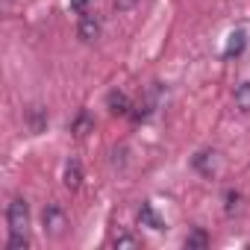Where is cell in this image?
Wrapping results in <instances>:
<instances>
[{
    "label": "cell",
    "instance_id": "1",
    "mask_svg": "<svg viewBox=\"0 0 250 250\" xmlns=\"http://www.w3.org/2000/svg\"><path fill=\"white\" fill-rule=\"evenodd\" d=\"M6 224H9V232L27 235V229H30V203L24 197H15L6 206Z\"/></svg>",
    "mask_w": 250,
    "mask_h": 250
},
{
    "label": "cell",
    "instance_id": "2",
    "mask_svg": "<svg viewBox=\"0 0 250 250\" xmlns=\"http://www.w3.org/2000/svg\"><path fill=\"white\" fill-rule=\"evenodd\" d=\"M42 224H44V232L47 235L59 238L65 232V227H68V215H65V209L59 203H47L44 206V215H42Z\"/></svg>",
    "mask_w": 250,
    "mask_h": 250
},
{
    "label": "cell",
    "instance_id": "3",
    "mask_svg": "<svg viewBox=\"0 0 250 250\" xmlns=\"http://www.w3.org/2000/svg\"><path fill=\"white\" fill-rule=\"evenodd\" d=\"M100 30H103V27H100V18H97L94 12H88V9H85V12H80L77 36H80L83 42H88V44H91V42H97V39H100Z\"/></svg>",
    "mask_w": 250,
    "mask_h": 250
},
{
    "label": "cell",
    "instance_id": "4",
    "mask_svg": "<svg viewBox=\"0 0 250 250\" xmlns=\"http://www.w3.org/2000/svg\"><path fill=\"white\" fill-rule=\"evenodd\" d=\"M106 106H109V112L112 115H133V100L127 97V94H124V91H109V97H106Z\"/></svg>",
    "mask_w": 250,
    "mask_h": 250
},
{
    "label": "cell",
    "instance_id": "5",
    "mask_svg": "<svg viewBox=\"0 0 250 250\" xmlns=\"http://www.w3.org/2000/svg\"><path fill=\"white\" fill-rule=\"evenodd\" d=\"M62 183H65L71 191H77V188L83 186V162H80L77 156H71V159L65 162V174H62Z\"/></svg>",
    "mask_w": 250,
    "mask_h": 250
},
{
    "label": "cell",
    "instance_id": "6",
    "mask_svg": "<svg viewBox=\"0 0 250 250\" xmlns=\"http://www.w3.org/2000/svg\"><path fill=\"white\" fill-rule=\"evenodd\" d=\"M194 168H197L203 177H212V174L218 171V153H215V150H203V153H197V156H194Z\"/></svg>",
    "mask_w": 250,
    "mask_h": 250
},
{
    "label": "cell",
    "instance_id": "7",
    "mask_svg": "<svg viewBox=\"0 0 250 250\" xmlns=\"http://www.w3.org/2000/svg\"><path fill=\"white\" fill-rule=\"evenodd\" d=\"M139 224H142V227H150V229H165L162 218L153 212V206H150V203H145V206L139 209Z\"/></svg>",
    "mask_w": 250,
    "mask_h": 250
},
{
    "label": "cell",
    "instance_id": "8",
    "mask_svg": "<svg viewBox=\"0 0 250 250\" xmlns=\"http://www.w3.org/2000/svg\"><path fill=\"white\" fill-rule=\"evenodd\" d=\"M91 127H94V118H91L88 112H80V115L71 121V133H74L77 139H83L85 133H91Z\"/></svg>",
    "mask_w": 250,
    "mask_h": 250
},
{
    "label": "cell",
    "instance_id": "9",
    "mask_svg": "<svg viewBox=\"0 0 250 250\" xmlns=\"http://www.w3.org/2000/svg\"><path fill=\"white\" fill-rule=\"evenodd\" d=\"M244 42H247V36H244V30H235V33L229 36V42H227V47H224V59H232V56H238V53L244 50Z\"/></svg>",
    "mask_w": 250,
    "mask_h": 250
},
{
    "label": "cell",
    "instance_id": "10",
    "mask_svg": "<svg viewBox=\"0 0 250 250\" xmlns=\"http://www.w3.org/2000/svg\"><path fill=\"white\" fill-rule=\"evenodd\" d=\"M224 212L227 215H235V212H241V191H227L224 194Z\"/></svg>",
    "mask_w": 250,
    "mask_h": 250
},
{
    "label": "cell",
    "instance_id": "11",
    "mask_svg": "<svg viewBox=\"0 0 250 250\" xmlns=\"http://www.w3.org/2000/svg\"><path fill=\"white\" fill-rule=\"evenodd\" d=\"M235 106H238L241 112H250V83H241V85L235 88Z\"/></svg>",
    "mask_w": 250,
    "mask_h": 250
},
{
    "label": "cell",
    "instance_id": "12",
    "mask_svg": "<svg viewBox=\"0 0 250 250\" xmlns=\"http://www.w3.org/2000/svg\"><path fill=\"white\" fill-rule=\"evenodd\" d=\"M6 250H30V238L21 235V232H12L9 241H6Z\"/></svg>",
    "mask_w": 250,
    "mask_h": 250
},
{
    "label": "cell",
    "instance_id": "13",
    "mask_svg": "<svg viewBox=\"0 0 250 250\" xmlns=\"http://www.w3.org/2000/svg\"><path fill=\"white\" fill-rule=\"evenodd\" d=\"M209 244V235L203 232V229H194L188 238H186V247H206Z\"/></svg>",
    "mask_w": 250,
    "mask_h": 250
},
{
    "label": "cell",
    "instance_id": "14",
    "mask_svg": "<svg viewBox=\"0 0 250 250\" xmlns=\"http://www.w3.org/2000/svg\"><path fill=\"white\" fill-rule=\"evenodd\" d=\"M115 247H139V238L130 232H121V235H115Z\"/></svg>",
    "mask_w": 250,
    "mask_h": 250
},
{
    "label": "cell",
    "instance_id": "15",
    "mask_svg": "<svg viewBox=\"0 0 250 250\" xmlns=\"http://www.w3.org/2000/svg\"><path fill=\"white\" fill-rule=\"evenodd\" d=\"M44 121H47V115H44L42 109H33V115H30V124H33V133H42V127H44Z\"/></svg>",
    "mask_w": 250,
    "mask_h": 250
},
{
    "label": "cell",
    "instance_id": "16",
    "mask_svg": "<svg viewBox=\"0 0 250 250\" xmlns=\"http://www.w3.org/2000/svg\"><path fill=\"white\" fill-rule=\"evenodd\" d=\"M112 3H115V9H118V12H130V9H136L139 0H112Z\"/></svg>",
    "mask_w": 250,
    "mask_h": 250
},
{
    "label": "cell",
    "instance_id": "17",
    "mask_svg": "<svg viewBox=\"0 0 250 250\" xmlns=\"http://www.w3.org/2000/svg\"><path fill=\"white\" fill-rule=\"evenodd\" d=\"M85 6H88V0H71V9L80 15V12H85Z\"/></svg>",
    "mask_w": 250,
    "mask_h": 250
},
{
    "label": "cell",
    "instance_id": "18",
    "mask_svg": "<svg viewBox=\"0 0 250 250\" xmlns=\"http://www.w3.org/2000/svg\"><path fill=\"white\" fill-rule=\"evenodd\" d=\"M3 3H6V6H9V3H12V0H3Z\"/></svg>",
    "mask_w": 250,
    "mask_h": 250
}]
</instances>
